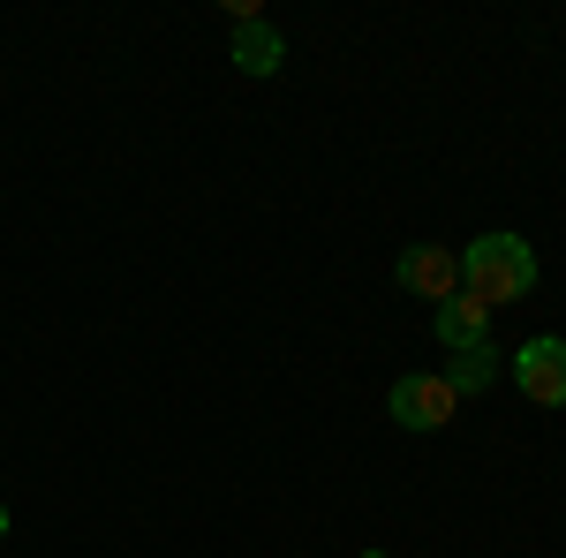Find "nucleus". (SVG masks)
I'll return each instance as SVG.
<instances>
[{"instance_id": "nucleus-1", "label": "nucleus", "mask_w": 566, "mask_h": 558, "mask_svg": "<svg viewBox=\"0 0 566 558\" xmlns=\"http://www.w3.org/2000/svg\"><path fill=\"white\" fill-rule=\"evenodd\" d=\"M461 295H476L483 309H506V302L536 295V250H528L522 234H483V242H469Z\"/></svg>"}, {"instance_id": "nucleus-2", "label": "nucleus", "mask_w": 566, "mask_h": 558, "mask_svg": "<svg viewBox=\"0 0 566 558\" xmlns=\"http://www.w3.org/2000/svg\"><path fill=\"white\" fill-rule=\"evenodd\" d=\"M386 408H392V423H400V430H446V423H453V408H461V392L446 386L438 370H416V378H400V386L386 392Z\"/></svg>"}, {"instance_id": "nucleus-3", "label": "nucleus", "mask_w": 566, "mask_h": 558, "mask_svg": "<svg viewBox=\"0 0 566 558\" xmlns=\"http://www.w3.org/2000/svg\"><path fill=\"white\" fill-rule=\"evenodd\" d=\"M514 386L536 400V408H566V340H528L522 355H514Z\"/></svg>"}, {"instance_id": "nucleus-4", "label": "nucleus", "mask_w": 566, "mask_h": 558, "mask_svg": "<svg viewBox=\"0 0 566 558\" xmlns=\"http://www.w3.org/2000/svg\"><path fill=\"white\" fill-rule=\"evenodd\" d=\"M392 280H400L408 295H423V302H446V295H461V257H453V250H431V242H416V250H400Z\"/></svg>"}, {"instance_id": "nucleus-5", "label": "nucleus", "mask_w": 566, "mask_h": 558, "mask_svg": "<svg viewBox=\"0 0 566 558\" xmlns=\"http://www.w3.org/2000/svg\"><path fill=\"white\" fill-rule=\"evenodd\" d=\"M431 333L446 355H461V347H483L491 340V309H483L476 295H446L438 302V317H431Z\"/></svg>"}, {"instance_id": "nucleus-6", "label": "nucleus", "mask_w": 566, "mask_h": 558, "mask_svg": "<svg viewBox=\"0 0 566 558\" xmlns=\"http://www.w3.org/2000/svg\"><path fill=\"white\" fill-rule=\"evenodd\" d=\"M280 61H287V39H280V31H272L264 15L234 23V69H242V76H272Z\"/></svg>"}, {"instance_id": "nucleus-7", "label": "nucleus", "mask_w": 566, "mask_h": 558, "mask_svg": "<svg viewBox=\"0 0 566 558\" xmlns=\"http://www.w3.org/2000/svg\"><path fill=\"white\" fill-rule=\"evenodd\" d=\"M438 378H446V386L469 400V392H483L491 378H499V347H491V340H483V347H461V355H453V362H446Z\"/></svg>"}, {"instance_id": "nucleus-8", "label": "nucleus", "mask_w": 566, "mask_h": 558, "mask_svg": "<svg viewBox=\"0 0 566 558\" xmlns=\"http://www.w3.org/2000/svg\"><path fill=\"white\" fill-rule=\"evenodd\" d=\"M0 536H8V506H0Z\"/></svg>"}, {"instance_id": "nucleus-9", "label": "nucleus", "mask_w": 566, "mask_h": 558, "mask_svg": "<svg viewBox=\"0 0 566 558\" xmlns=\"http://www.w3.org/2000/svg\"><path fill=\"white\" fill-rule=\"evenodd\" d=\"M370 558H386V551H370Z\"/></svg>"}]
</instances>
